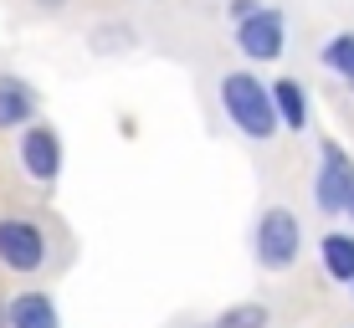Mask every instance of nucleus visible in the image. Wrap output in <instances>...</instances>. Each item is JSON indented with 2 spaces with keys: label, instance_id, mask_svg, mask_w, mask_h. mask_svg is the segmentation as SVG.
<instances>
[{
  "label": "nucleus",
  "instance_id": "7",
  "mask_svg": "<svg viewBox=\"0 0 354 328\" xmlns=\"http://www.w3.org/2000/svg\"><path fill=\"white\" fill-rule=\"evenodd\" d=\"M36 108H41V98H36V88L26 77H0V133H26L36 124Z\"/></svg>",
  "mask_w": 354,
  "mask_h": 328
},
{
  "label": "nucleus",
  "instance_id": "2",
  "mask_svg": "<svg viewBox=\"0 0 354 328\" xmlns=\"http://www.w3.org/2000/svg\"><path fill=\"white\" fill-rule=\"evenodd\" d=\"M252 257H257L262 272H288L303 257V226L288 205H267L252 226Z\"/></svg>",
  "mask_w": 354,
  "mask_h": 328
},
{
  "label": "nucleus",
  "instance_id": "13",
  "mask_svg": "<svg viewBox=\"0 0 354 328\" xmlns=\"http://www.w3.org/2000/svg\"><path fill=\"white\" fill-rule=\"evenodd\" d=\"M133 26H93V52H129Z\"/></svg>",
  "mask_w": 354,
  "mask_h": 328
},
{
  "label": "nucleus",
  "instance_id": "15",
  "mask_svg": "<svg viewBox=\"0 0 354 328\" xmlns=\"http://www.w3.org/2000/svg\"><path fill=\"white\" fill-rule=\"evenodd\" d=\"M0 328H10V298H0Z\"/></svg>",
  "mask_w": 354,
  "mask_h": 328
},
{
  "label": "nucleus",
  "instance_id": "16",
  "mask_svg": "<svg viewBox=\"0 0 354 328\" xmlns=\"http://www.w3.org/2000/svg\"><path fill=\"white\" fill-rule=\"evenodd\" d=\"M36 6H41V10H62L67 0H36Z\"/></svg>",
  "mask_w": 354,
  "mask_h": 328
},
{
  "label": "nucleus",
  "instance_id": "1",
  "mask_svg": "<svg viewBox=\"0 0 354 328\" xmlns=\"http://www.w3.org/2000/svg\"><path fill=\"white\" fill-rule=\"evenodd\" d=\"M216 98H221V113L226 124L241 133V139L252 144H267L277 128H283V118H277V103H272V88L257 77L252 67H231L221 72V82H216Z\"/></svg>",
  "mask_w": 354,
  "mask_h": 328
},
{
  "label": "nucleus",
  "instance_id": "14",
  "mask_svg": "<svg viewBox=\"0 0 354 328\" xmlns=\"http://www.w3.org/2000/svg\"><path fill=\"white\" fill-rule=\"evenodd\" d=\"M262 10V0H226V16L231 21H247V16H257Z\"/></svg>",
  "mask_w": 354,
  "mask_h": 328
},
{
  "label": "nucleus",
  "instance_id": "12",
  "mask_svg": "<svg viewBox=\"0 0 354 328\" xmlns=\"http://www.w3.org/2000/svg\"><path fill=\"white\" fill-rule=\"evenodd\" d=\"M324 67L334 72V77L354 82V31H339V36L324 41Z\"/></svg>",
  "mask_w": 354,
  "mask_h": 328
},
{
  "label": "nucleus",
  "instance_id": "5",
  "mask_svg": "<svg viewBox=\"0 0 354 328\" xmlns=\"http://www.w3.org/2000/svg\"><path fill=\"white\" fill-rule=\"evenodd\" d=\"M62 160H67L62 133L52 124H31L16 139V164H21V175H26L31 185H57V180H62Z\"/></svg>",
  "mask_w": 354,
  "mask_h": 328
},
{
  "label": "nucleus",
  "instance_id": "20",
  "mask_svg": "<svg viewBox=\"0 0 354 328\" xmlns=\"http://www.w3.org/2000/svg\"><path fill=\"white\" fill-rule=\"evenodd\" d=\"M349 93H354V82H349Z\"/></svg>",
  "mask_w": 354,
  "mask_h": 328
},
{
  "label": "nucleus",
  "instance_id": "6",
  "mask_svg": "<svg viewBox=\"0 0 354 328\" xmlns=\"http://www.w3.org/2000/svg\"><path fill=\"white\" fill-rule=\"evenodd\" d=\"M231 41H236V52L247 57V62H277V57L288 52V16L277 6H262L257 16L236 21Z\"/></svg>",
  "mask_w": 354,
  "mask_h": 328
},
{
  "label": "nucleus",
  "instance_id": "3",
  "mask_svg": "<svg viewBox=\"0 0 354 328\" xmlns=\"http://www.w3.org/2000/svg\"><path fill=\"white\" fill-rule=\"evenodd\" d=\"M52 262V236L31 215H0V267L16 277H36Z\"/></svg>",
  "mask_w": 354,
  "mask_h": 328
},
{
  "label": "nucleus",
  "instance_id": "19",
  "mask_svg": "<svg viewBox=\"0 0 354 328\" xmlns=\"http://www.w3.org/2000/svg\"><path fill=\"white\" fill-rule=\"evenodd\" d=\"M349 293H354V282H349Z\"/></svg>",
  "mask_w": 354,
  "mask_h": 328
},
{
  "label": "nucleus",
  "instance_id": "8",
  "mask_svg": "<svg viewBox=\"0 0 354 328\" xmlns=\"http://www.w3.org/2000/svg\"><path fill=\"white\" fill-rule=\"evenodd\" d=\"M10 328H62V313H57L52 293H41V287L10 293Z\"/></svg>",
  "mask_w": 354,
  "mask_h": 328
},
{
  "label": "nucleus",
  "instance_id": "11",
  "mask_svg": "<svg viewBox=\"0 0 354 328\" xmlns=\"http://www.w3.org/2000/svg\"><path fill=\"white\" fill-rule=\"evenodd\" d=\"M272 323V308L267 302H231L226 313H216L211 328H267Z\"/></svg>",
  "mask_w": 354,
  "mask_h": 328
},
{
  "label": "nucleus",
  "instance_id": "18",
  "mask_svg": "<svg viewBox=\"0 0 354 328\" xmlns=\"http://www.w3.org/2000/svg\"><path fill=\"white\" fill-rule=\"evenodd\" d=\"M195 328H211V323H195Z\"/></svg>",
  "mask_w": 354,
  "mask_h": 328
},
{
  "label": "nucleus",
  "instance_id": "9",
  "mask_svg": "<svg viewBox=\"0 0 354 328\" xmlns=\"http://www.w3.org/2000/svg\"><path fill=\"white\" fill-rule=\"evenodd\" d=\"M272 103H277V118H283L288 133H303V128H308V93H303L298 77H277V82H272Z\"/></svg>",
  "mask_w": 354,
  "mask_h": 328
},
{
  "label": "nucleus",
  "instance_id": "17",
  "mask_svg": "<svg viewBox=\"0 0 354 328\" xmlns=\"http://www.w3.org/2000/svg\"><path fill=\"white\" fill-rule=\"evenodd\" d=\"M344 215H349V231H354V190H349V211Z\"/></svg>",
  "mask_w": 354,
  "mask_h": 328
},
{
  "label": "nucleus",
  "instance_id": "10",
  "mask_svg": "<svg viewBox=\"0 0 354 328\" xmlns=\"http://www.w3.org/2000/svg\"><path fill=\"white\" fill-rule=\"evenodd\" d=\"M319 257H324V272L334 282H354V231H328L319 241Z\"/></svg>",
  "mask_w": 354,
  "mask_h": 328
},
{
  "label": "nucleus",
  "instance_id": "4",
  "mask_svg": "<svg viewBox=\"0 0 354 328\" xmlns=\"http://www.w3.org/2000/svg\"><path fill=\"white\" fill-rule=\"evenodd\" d=\"M349 190H354V160L339 139L319 144V175H313V205L324 215H344L349 211Z\"/></svg>",
  "mask_w": 354,
  "mask_h": 328
}]
</instances>
